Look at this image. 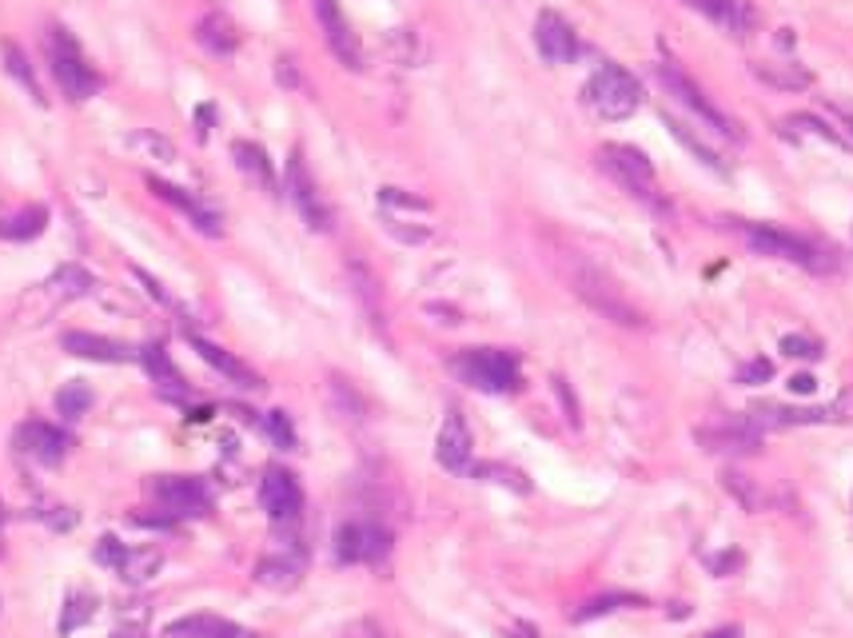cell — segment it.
Returning <instances> with one entry per match:
<instances>
[{
  "mask_svg": "<svg viewBox=\"0 0 853 638\" xmlns=\"http://www.w3.org/2000/svg\"><path fill=\"white\" fill-rule=\"evenodd\" d=\"M187 344L196 347L199 359H204L208 367H216V371L228 379V383H236V388H263V379L256 376V371H251L244 359H236L231 352H224L219 344H212V339H204V335H192V332H187Z\"/></svg>",
  "mask_w": 853,
  "mask_h": 638,
  "instance_id": "cell-21",
  "label": "cell"
},
{
  "mask_svg": "<svg viewBox=\"0 0 853 638\" xmlns=\"http://www.w3.org/2000/svg\"><path fill=\"white\" fill-rule=\"evenodd\" d=\"M667 128H670V137H674V140H678V144H682V148H690V152H694V156L702 160V164H706V167H714V172H722V160H719V152H714V148H710V144H702V140H698L694 132H690V128L682 125V120H674V116H667Z\"/></svg>",
  "mask_w": 853,
  "mask_h": 638,
  "instance_id": "cell-35",
  "label": "cell"
},
{
  "mask_svg": "<svg viewBox=\"0 0 853 638\" xmlns=\"http://www.w3.org/2000/svg\"><path fill=\"white\" fill-rule=\"evenodd\" d=\"M132 275H136V280H140V283H144V292L152 295V300H160V304H168V292H164V283H160L156 275H148L144 268H132Z\"/></svg>",
  "mask_w": 853,
  "mask_h": 638,
  "instance_id": "cell-45",
  "label": "cell"
},
{
  "mask_svg": "<svg viewBox=\"0 0 853 638\" xmlns=\"http://www.w3.org/2000/svg\"><path fill=\"white\" fill-rule=\"evenodd\" d=\"M770 376H774L770 359H754V364H746L738 371V383H754V379H770Z\"/></svg>",
  "mask_w": 853,
  "mask_h": 638,
  "instance_id": "cell-44",
  "label": "cell"
},
{
  "mask_svg": "<svg viewBox=\"0 0 853 638\" xmlns=\"http://www.w3.org/2000/svg\"><path fill=\"white\" fill-rule=\"evenodd\" d=\"M690 9H698L710 24H719L734 41H746L758 29V9L749 0H694Z\"/></svg>",
  "mask_w": 853,
  "mask_h": 638,
  "instance_id": "cell-18",
  "label": "cell"
},
{
  "mask_svg": "<svg viewBox=\"0 0 853 638\" xmlns=\"http://www.w3.org/2000/svg\"><path fill=\"white\" fill-rule=\"evenodd\" d=\"M658 80H662V88L674 96L678 105H687L690 112H694L698 120H706L714 132H722V137H730V140H742V128L734 125V120H730V116L722 112V108L714 105V100H710V96L702 93V88H698V84L690 80L674 61H658Z\"/></svg>",
  "mask_w": 853,
  "mask_h": 638,
  "instance_id": "cell-7",
  "label": "cell"
},
{
  "mask_svg": "<svg viewBox=\"0 0 853 638\" xmlns=\"http://www.w3.org/2000/svg\"><path fill=\"white\" fill-rule=\"evenodd\" d=\"M12 443H17V451H21L24 459L41 463V467H56V463H64V455H68V447H73V440H68L61 428L44 423V419H29V423H21L17 435H12Z\"/></svg>",
  "mask_w": 853,
  "mask_h": 638,
  "instance_id": "cell-12",
  "label": "cell"
},
{
  "mask_svg": "<svg viewBox=\"0 0 853 638\" xmlns=\"http://www.w3.org/2000/svg\"><path fill=\"white\" fill-rule=\"evenodd\" d=\"M196 41L208 48L212 56H231L240 48V29L231 21L228 12H208V17H199L196 24Z\"/></svg>",
  "mask_w": 853,
  "mask_h": 638,
  "instance_id": "cell-24",
  "label": "cell"
},
{
  "mask_svg": "<svg viewBox=\"0 0 853 638\" xmlns=\"http://www.w3.org/2000/svg\"><path fill=\"white\" fill-rule=\"evenodd\" d=\"M746 244L758 256H770V260H786V263H798L806 272H830L833 263L825 260V251L818 244H810L806 236L798 231H786V228H774V224H746L742 228Z\"/></svg>",
  "mask_w": 853,
  "mask_h": 638,
  "instance_id": "cell-5",
  "label": "cell"
},
{
  "mask_svg": "<svg viewBox=\"0 0 853 638\" xmlns=\"http://www.w3.org/2000/svg\"><path fill=\"white\" fill-rule=\"evenodd\" d=\"M260 502L271 515V523H295L303 511V491L295 475L283 472V467H268L260 479Z\"/></svg>",
  "mask_w": 853,
  "mask_h": 638,
  "instance_id": "cell-15",
  "label": "cell"
},
{
  "mask_svg": "<svg viewBox=\"0 0 853 638\" xmlns=\"http://www.w3.org/2000/svg\"><path fill=\"white\" fill-rule=\"evenodd\" d=\"M88 408H93V391L84 388V383H64V388L56 391V411H61L64 419H80Z\"/></svg>",
  "mask_w": 853,
  "mask_h": 638,
  "instance_id": "cell-36",
  "label": "cell"
},
{
  "mask_svg": "<svg viewBox=\"0 0 853 638\" xmlns=\"http://www.w3.org/2000/svg\"><path fill=\"white\" fill-rule=\"evenodd\" d=\"M0 56H4V73L21 84L24 93L36 100V105H44V93H41V84H36V73H32V64L24 61L21 48H17V44H4V48H0Z\"/></svg>",
  "mask_w": 853,
  "mask_h": 638,
  "instance_id": "cell-32",
  "label": "cell"
},
{
  "mask_svg": "<svg viewBox=\"0 0 853 638\" xmlns=\"http://www.w3.org/2000/svg\"><path fill=\"white\" fill-rule=\"evenodd\" d=\"M626 603H643L638 595H603V598H591L583 610H574V623H591V618H603L611 610L626 607Z\"/></svg>",
  "mask_w": 853,
  "mask_h": 638,
  "instance_id": "cell-38",
  "label": "cell"
},
{
  "mask_svg": "<svg viewBox=\"0 0 853 638\" xmlns=\"http://www.w3.org/2000/svg\"><path fill=\"white\" fill-rule=\"evenodd\" d=\"M303 575V559L300 555H268L256 566V583L271 586V591H288L295 586Z\"/></svg>",
  "mask_w": 853,
  "mask_h": 638,
  "instance_id": "cell-30",
  "label": "cell"
},
{
  "mask_svg": "<svg viewBox=\"0 0 853 638\" xmlns=\"http://www.w3.org/2000/svg\"><path fill=\"white\" fill-rule=\"evenodd\" d=\"M280 80H283V84H295V73H292V61H288V56H283V61H280Z\"/></svg>",
  "mask_w": 853,
  "mask_h": 638,
  "instance_id": "cell-48",
  "label": "cell"
},
{
  "mask_svg": "<svg viewBox=\"0 0 853 638\" xmlns=\"http://www.w3.org/2000/svg\"><path fill=\"white\" fill-rule=\"evenodd\" d=\"M722 483H726V491L734 495V499L746 507V511H770L774 507V495L762 487V483H754V479H746V475H738V472H726L722 475Z\"/></svg>",
  "mask_w": 853,
  "mask_h": 638,
  "instance_id": "cell-31",
  "label": "cell"
},
{
  "mask_svg": "<svg viewBox=\"0 0 853 638\" xmlns=\"http://www.w3.org/2000/svg\"><path fill=\"white\" fill-rule=\"evenodd\" d=\"M148 495L164 507V515L176 523V519H192V515H204L212 507V495L204 487V479H192V475H160V479L148 483Z\"/></svg>",
  "mask_w": 853,
  "mask_h": 638,
  "instance_id": "cell-8",
  "label": "cell"
},
{
  "mask_svg": "<svg viewBox=\"0 0 853 638\" xmlns=\"http://www.w3.org/2000/svg\"><path fill=\"white\" fill-rule=\"evenodd\" d=\"M379 208H384L387 216H396V212H427V199L411 196V192H403V188H379Z\"/></svg>",
  "mask_w": 853,
  "mask_h": 638,
  "instance_id": "cell-39",
  "label": "cell"
},
{
  "mask_svg": "<svg viewBox=\"0 0 853 638\" xmlns=\"http://www.w3.org/2000/svg\"><path fill=\"white\" fill-rule=\"evenodd\" d=\"M535 48L547 64H571L579 56V32L571 29V21H562L559 12H539L535 21Z\"/></svg>",
  "mask_w": 853,
  "mask_h": 638,
  "instance_id": "cell-16",
  "label": "cell"
},
{
  "mask_svg": "<svg viewBox=\"0 0 853 638\" xmlns=\"http://www.w3.org/2000/svg\"><path fill=\"white\" fill-rule=\"evenodd\" d=\"M507 638H535V630L531 627H519V630H510Z\"/></svg>",
  "mask_w": 853,
  "mask_h": 638,
  "instance_id": "cell-51",
  "label": "cell"
},
{
  "mask_svg": "<svg viewBox=\"0 0 853 638\" xmlns=\"http://www.w3.org/2000/svg\"><path fill=\"white\" fill-rule=\"evenodd\" d=\"M850 403H825V408H778V403H758L749 408L746 415L754 419V428H806V423H845L850 415Z\"/></svg>",
  "mask_w": 853,
  "mask_h": 638,
  "instance_id": "cell-11",
  "label": "cell"
},
{
  "mask_svg": "<svg viewBox=\"0 0 853 638\" xmlns=\"http://www.w3.org/2000/svg\"><path fill=\"white\" fill-rule=\"evenodd\" d=\"M148 188H152V196L164 199V204H172L176 212H184L187 220H192V228L204 231L208 240H216V236H224V224H219L216 212L204 204V199H196L192 192L176 188V184H168V180H156V176H148Z\"/></svg>",
  "mask_w": 853,
  "mask_h": 638,
  "instance_id": "cell-17",
  "label": "cell"
},
{
  "mask_svg": "<svg viewBox=\"0 0 853 638\" xmlns=\"http://www.w3.org/2000/svg\"><path fill=\"white\" fill-rule=\"evenodd\" d=\"M288 196H292V204L300 208L303 224H307L312 231L332 228V208L323 204L320 188H315V180H312V172H307V164H303L300 152H292V160H288Z\"/></svg>",
  "mask_w": 853,
  "mask_h": 638,
  "instance_id": "cell-13",
  "label": "cell"
},
{
  "mask_svg": "<svg viewBox=\"0 0 853 638\" xmlns=\"http://www.w3.org/2000/svg\"><path fill=\"white\" fill-rule=\"evenodd\" d=\"M781 128H786L790 137H798V132H801V137H818V140H825V144H833V148H845V137H842V132H833V128L825 125V120H818V116H810V112L790 116V120H786Z\"/></svg>",
  "mask_w": 853,
  "mask_h": 638,
  "instance_id": "cell-34",
  "label": "cell"
},
{
  "mask_svg": "<svg viewBox=\"0 0 853 638\" xmlns=\"http://www.w3.org/2000/svg\"><path fill=\"white\" fill-rule=\"evenodd\" d=\"M263 428H268L271 443H276L280 451H292L295 447V428H292V419H288V411H268Z\"/></svg>",
  "mask_w": 853,
  "mask_h": 638,
  "instance_id": "cell-40",
  "label": "cell"
},
{
  "mask_svg": "<svg viewBox=\"0 0 853 638\" xmlns=\"http://www.w3.org/2000/svg\"><path fill=\"white\" fill-rule=\"evenodd\" d=\"M231 160H236V167H240L244 176H251L260 188L276 192V167H271L268 152H263L260 144H251V140H236L231 144Z\"/></svg>",
  "mask_w": 853,
  "mask_h": 638,
  "instance_id": "cell-28",
  "label": "cell"
},
{
  "mask_svg": "<svg viewBox=\"0 0 853 638\" xmlns=\"http://www.w3.org/2000/svg\"><path fill=\"white\" fill-rule=\"evenodd\" d=\"M838 116H842L845 128H850V132H853V108H842V105H838Z\"/></svg>",
  "mask_w": 853,
  "mask_h": 638,
  "instance_id": "cell-50",
  "label": "cell"
},
{
  "mask_svg": "<svg viewBox=\"0 0 853 638\" xmlns=\"http://www.w3.org/2000/svg\"><path fill=\"white\" fill-rule=\"evenodd\" d=\"M96 607H100V603H96V595H88V591H73V595L64 598L61 623H56V627H61V635H73V630H80L84 623L96 615Z\"/></svg>",
  "mask_w": 853,
  "mask_h": 638,
  "instance_id": "cell-33",
  "label": "cell"
},
{
  "mask_svg": "<svg viewBox=\"0 0 853 638\" xmlns=\"http://www.w3.org/2000/svg\"><path fill=\"white\" fill-rule=\"evenodd\" d=\"M208 120H212V108H199V140L208 137Z\"/></svg>",
  "mask_w": 853,
  "mask_h": 638,
  "instance_id": "cell-49",
  "label": "cell"
},
{
  "mask_svg": "<svg viewBox=\"0 0 853 638\" xmlns=\"http://www.w3.org/2000/svg\"><path fill=\"white\" fill-rule=\"evenodd\" d=\"M738 630H722V635H706V638H734Z\"/></svg>",
  "mask_w": 853,
  "mask_h": 638,
  "instance_id": "cell-52",
  "label": "cell"
},
{
  "mask_svg": "<svg viewBox=\"0 0 853 638\" xmlns=\"http://www.w3.org/2000/svg\"><path fill=\"white\" fill-rule=\"evenodd\" d=\"M160 566H164V555H160L156 547H128L125 563L116 566V575L125 578L128 586H144L148 578L160 575Z\"/></svg>",
  "mask_w": 853,
  "mask_h": 638,
  "instance_id": "cell-29",
  "label": "cell"
},
{
  "mask_svg": "<svg viewBox=\"0 0 853 638\" xmlns=\"http://www.w3.org/2000/svg\"><path fill=\"white\" fill-rule=\"evenodd\" d=\"M125 555H128V547L120 543L116 534H105V539H100V543L93 547V559H96L100 566H108V571H116V566L125 563Z\"/></svg>",
  "mask_w": 853,
  "mask_h": 638,
  "instance_id": "cell-41",
  "label": "cell"
},
{
  "mask_svg": "<svg viewBox=\"0 0 853 638\" xmlns=\"http://www.w3.org/2000/svg\"><path fill=\"white\" fill-rule=\"evenodd\" d=\"M140 364L148 367V376L156 379L160 396H168V399H184V396H187L184 376H180V367L172 364V356H168V352H164L160 344H148L144 352H140Z\"/></svg>",
  "mask_w": 853,
  "mask_h": 638,
  "instance_id": "cell-26",
  "label": "cell"
},
{
  "mask_svg": "<svg viewBox=\"0 0 853 638\" xmlns=\"http://www.w3.org/2000/svg\"><path fill=\"white\" fill-rule=\"evenodd\" d=\"M339 638H387V635H384V627H379V623H371V618H355L352 627H347Z\"/></svg>",
  "mask_w": 853,
  "mask_h": 638,
  "instance_id": "cell-43",
  "label": "cell"
},
{
  "mask_svg": "<svg viewBox=\"0 0 853 638\" xmlns=\"http://www.w3.org/2000/svg\"><path fill=\"white\" fill-rule=\"evenodd\" d=\"M790 391L793 396H813V391H818V379L806 376V371H798V376L790 379Z\"/></svg>",
  "mask_w": 853,
  "mask_h": 638,
  "instance_id": "cell-46",
  "label": "cell"
},
{
  "mask_svg": "<svg viewBox=\"0 0 853 638\" xmlns=\"http://www.w3.org/2000/svg\"><path fill=\"white\" fill-rule=\"evenodd\" d=\"M571 288L583 304H591L598 315H606L611 324H623V327L643 324V312L626 300L623 288H618L603 268H594V263H586V260H574L571 263Z\"/></svg>",
  "mask_w": 853,
  "mask_h": 638,
  "instance_id": "cell-2",
  "label": "cell"
},
{
  "mask_svg": "<svg viewBox=\"0 0 853 638\" xmlns=\"http://www.w3.org/2000/svg\"><path fill=\"white\" fill-rule=\"evenodd\" d=\"M44 48H48V68H53L56 84H61V93L68 96L73 105H80V100L96 96V88H100V76L93 73V64L84 61L80 44H76L73 32H68V29H48V41H44Z\"/></svg>",
  "mask_w": 853,
  "mask_h": 638,
  "instance_id": "cell-4",
  "label": "cell"
},
{
  "mask_svg": "<svg viewBox=\"0 0 853 638\" xmlns=\"http://www.w3.org/2000/svg\"><path fill=\"white\" fill-rule=\"evenodd\" d=\"M168 638H260V635L240 627V623H228V618L187 615V618H176V623H168Z\"/></svg>",
  "mask_w": 853,
  "mask_h": 638,
  "instance_id": "cell-23",
  "label": "cell"
},
{
  "mask_svg": "<svg viewBox=\"0 0 853 638\" xmlns=\"http://www.w3.org/2000/svg\"><path fill=\"white\" fill-rule=\"evenodd\" d=\"M0 523H4V502H0Z\"/></svg>",
  "mask_w": 853,
  "mask_h": 638,
  "instance_id": "cell-53",
  "label": "cell"
},
{
  "mask_svg": "<svg viewBox=\"0 0 853 638\" xmlns=\"http://www.w3.org/2000/svg\"><path fill=\"white\" fill-rule=\"evenodd\" d=\"M451 371H455L467 388L487 391V396H503V391L519 388V359L499 347H467L451 359Z\"/></svg>",
  "mask_w": 853,
  "mask_h": 638,
  "instance_id": "cell-3",
  "label": "cell"
},
{
  "mask_svg": "<svg viewBox=\"0 0 853 638\" xmlns=\"http://www.w3.org/2000/svg\"><path fill=\"white\" fill-rule=\"evenodd\" d=\"M694 440L706 451H714V455H749V451H758L762 431L754 428L749 415H719L698 423Z\"/></svg>",
  "mask_w": 853,
  "mask_h": 638,
  "instance_id": "cell-9",
  "label": "cell"
},
{
  "mask_svg": "<svg viewBox=\"0 0 853 638\" xmlns=\"http://www.w3.org/2000/svg\"><path fill=\"white\" fill-rule=\"evenodd\" d=\"M583 105L598 120H626V116H635L643 108V84H638L635 73H626L623 64H603L583 84Z\"/></svg>",
  "mask_w": 853,
  "mask_h": 638,
  "instance_id": "cell-1",
  "label": "cell"
},
{
  "mask_svg": "<svg viewBox=\"0 0 853 638\" xmlns=\"http://www.w3.org/2000/svg\"><path fill=\"white\" fill-rule=\"evenodd\" d=\"M48 228V208L29 204L21 212H0V240H36Z\"/></svg>",
  "mask_w": 853,
  "mask_h": 638,
  "instance_id": "cell-27",
  "label": "cell"
},
{
  "mask_svg": "<svg viewBox=\"0 0 853 638\" xmlns=\"http://www.w3.org/2000/svg\"><path fill=\"white\" fill-rule=\"evenodd\" d=\"M391 555V531L379 523H344L335 531V559L352 563H384Z\"/></svg>",
  "mask_w": 853,
  "mask_h": 638,
  "instance_id": "cell-10",
  "label": "cell"
},
{
  "mask_svg": "<svg viewBox=\"0 0 853 638\" xmlns=\"http://www.w3.org/2000/svg\"><path fill=\"white\" fill-rule=\"evenodd\" d=\"M315 21H320L323 36H327V48L339 56V64L347 68H364V44L352 32V21L344 17V9L335 0H315Z\"/></svg>",
  "mask_w": 853,
  "mask_h": 638,
  "instance_id": "cell-14",
  "label": "cell"
},
{
  "mask_svg": "<svg viewBox=\"0 0 853 638\" xmlns=\"http://www.w3.org/2000/svg\"><path fill=\"white\" fill-rule=\"evenodd\" d=\"M598 164L630 196L646 199V204H658V176H655V164L646 160V152H638L630 144H603L598 148Z\"/></svg>",
  "mask_w": 853,
  "mask_h": 638,
  "instance_id": "cell-6",
  "label": "cell"
},
{
  "mask_svg": "<svg viewBox=\"0 0 853 638\" xmlns=\"http://www.w3.org/2000/svg\"><path fill=\"white\" fill-rule=\"evenodd\" d=\"M128 148L144 152L148 160H160V164H172V160H176V144L168 137H156V132H136V137L128 140Z\"/></svg>",
  "mask_w": 853,
  "mask_h": 638,
  "instance_id": "cell-37",
  "label": "cell"
},
{
  "mask_svg": "<svg viewBox=\"0 0 853 638\" xmlns=\"http://www.w3.org/2000/svg\"><path fill=\"white\" fill-rule=\"evenodd\" d=\"M96 288V280L88 272H84L80 263H64V268H56L48 280L36 288V292L44 295V304L48 307H61V304H73V300H80V295H88Z\"/></svg>",
  "mask_w": 853,
  "mask_h": 638,
  "instance_id": "cell-22",
  "label": "cell"
},
{
  "mask_svg": "<svg viewBox=\"0 0 853 638\" xmlns=\"http://www.w3.org/2000/svg\"><path fill=\"white\" fill-rule=\"evenodd\" d=\"M781 352L790 359H822V344L810 335H781Z\"/></svg>",
  "mask_w": 853,
  "mask_h": 638,
  "instance_id": "cell-42",
  "label": "cell"
},
{
  "mask_svg": "<svg viewBox=\"0 0 853 638\" xmlns=\"http://www.w3.org/2000/svg\"><path fill=\"white\" fill-rule=\"evenodd\" d=\"M108 638H144V627H120V630H112Z\"/></svg>",
  "mask_w": 853,
  "mask_h": 638,
  "instance_id": "cell-47",
  "label": "cell"
},
{
  "mask_svg": "<svg viewBox=\"0 0 853 638\" xmlns=\"http://www.w3.org/2000/svg\"><path fill=\"white\" fill-rule=\"evenodd\" d=\"M435 459H439V467H447V472H455V475H463L471 467V431L458 411H447L443 428H439Z\"/></svg>",
  "mask_w": 853,
  "mask_h": 638,
  "instance_id": "cell-19",
  "label": "cell"
},
{
  "mask_svg": "<svg viewBox=\"0 0 853 638\" xmlns=\"http://www.w3.org/2000/svg\"><path fill=\"white\" fill-rule=\"evenodd\" d=\"M61 347L76 359H96V364H128L136 359V352L120 339H108V335H93V332H64Z\"/></svg>",
  "mask_w": 853,
  "mask_h": 638,
  "instance_id": "cell-20",
  "label": "cell"
},
{
  "mask_svg": "<svg viewBox=\"0 0 853 638\" xmlns=\"http://www.w3.org/2000/svg\"><path fill=\"white\" fill-rule=\"evenodd\" d=\"M749 73L758 76L762 84L778 88V93H801V88H810L813 84V73L810 68H801L798 61H754L749 64Z\"/></svg>",
  "mask_w": 853,
  "mask_h": 638,
  "instance_id": "cell-25",
  "label": "cell"
}]
</instances>
